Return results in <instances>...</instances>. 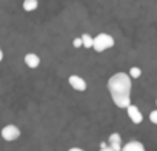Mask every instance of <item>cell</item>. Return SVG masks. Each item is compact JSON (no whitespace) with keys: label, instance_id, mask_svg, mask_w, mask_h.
Segmentation results:
<instances>
[{"label":"cell","instance_id":"2e32d148","mask_svg":"<svg viewBox=\"0 0 157 151\" xmlns=\"http://www.w3.org/2000/svg\"><path fill=\"white\" fill-rule=\"evenodd\" d=\"M103 146H108V143H106V142H102V143H100V148H103Z\"/></svg>","mask_w":157,"mask_h":151},{"label":"cell","instance_id":"52a82bcc","mask_svg":"<svg viewBox=\"0 0 157 151\" xmlns=\"http://www.w3.org/2000/svg\"><path fill=\"white\" fill-rule=\"evenodd\" d=\"M25 63H26L28 68L36 69V68L40 65V57H39L37 54H34V52H28V54L25 56Z\"/></svg>","mask_w":157,"mask_h":151},{"label":"cell","instance_id":"4fadbf2b","mask_svg":"<svg viewBox=\"0 0 157 151\" xmlns=\"http://www.w3.org/2000/svg\"><path fill=\"white\" fill-rule=\"evenodd\" d=\"M72 45H74V48H80V46H83V43H82V37H77V39H74Z\"/></svg>","mask_w":157,"mask_h":151},{"label":"cell","instance_id":"5bb4252c","mask_svg":"<svg viewBox=\"0 0 157 151\" xmlns=\"http://www.w3.org/2000/svg\"><path fill=\"white\" fill-rule=\"evenodd\" d=\"M99 151H114V149H113V148H111V146L108 145V146H103V148H100Z\"/></svg>","mask_w":157,"mask_h":151},{"label":"cell","instance_id":"ac0fdd59","mask_svg":"<svg viewBox=\"0 0 157 151\" xmlns=\"http://www.w3.org/2000/svg\"><path fill=\"white\" fill-rule=\"evenodd\" d=\"M155 105H157V100H155Z\"/></svg>","mask_w":157,"mask_h":151},{"label":"cell","instance_id":"9c48e42d","mask_svg":"<svg viewBox=\"0 0 157 151\" xmlns=\"http://www.w3.org/2000/svg\"><path fill=\"white\" fill-rule=\"evenodd\" d=\"M39 6V2L37 0H23V10L26 13H31V11H36Z\"/></svg>","mask_w":157,"mask_h":151},{"label":"cell","instance_id":"3957f363","mask_svg":"<svg viewBox=\"0 0 157 151\" xmlns=\"http://www.w3.org/2000/svg\"><path fill=\"white\" fill-rule=\"evenodd\" d=\"M0 134H2V137H3L6 142H13V140H17V139L20 137V130H19L16 125H6V126L2 128Z\"/></svg>","mask_w":157,"mask_h":151},{"label":"cell","instance_id":"7c38bea8","mask_svg":"<svg viewBox=\"0 0 157 151\" xmlns=\"http://www.w3.org/2000/svg\"><path fill=\"white\" fill-rule=\"evenodd\" d=\"M149 120H151L152 123H155V125H157V110H154V111H151V113H149Z\"/></svg>","mask_w":157,"mask_h":151},{"label":"cell","instance_id":"ba28073f","mask_svg":"<svg viewBox=\"0 0 157 151\" xmlns=\"http://www.w3.org/2000/svg\"><path fill=\"white\" fill-rule=\"evenodd\" d=\"M120 151H145V146L142 142H137V140H131L128 143H125L122 146Z\"/></svg>","mask_w":157,"mask_h":151},{"label":"cell","instance_id":"9a60e30c","mask_svg":"<svg viewBox=\"0 0 157 151\" xmlns=\"http://www.w3.org/2000/svg\"><path fill=\"white\" fill-rule=\"evenodd\" d=\"M68 151H83L82 148H71V149H68Z\"/></svg>","mask_w":157,"mask_h":151},{"label":"cell","instance_id":"277c9868","mask_svg":"<svg viewBox=\"0 0 157 151\" xmlns=\"http://www.w3.org/2000/svg\"><path fill=\"white\" fill-rule=\"evenodd\" d=\"M68 83H69L75 91H85V90L88 88L85 79H82L80 76H75V74H72V76H69V77H68Z\"/></svg>","mask_w":157,"mask_h":151},{"label":"cell","instance_id":"5b68a950","mask_svg":"<svg viewBox=\"0 0 157 151\" xmlns=\"http://www.w3.org/2000/svg\"><path fill=\"white\" fill-rule=\"evenodd\" d=\"M126 111H128V117L131 119V122H132V123H136V125L142 123V120H143V116H142L140 110H139L136 105H132V103H131V105L126 108Z\"/></svg>","mask_w":157,"mask_h":151},{"label":"cell","instance_id":"30bf717a","mask_svg":"<svg viewBox=\"0 0 157 151\" xmlns=\"http://www.w3.org/2000/svg\"><path fill=\"white\" fill-rule=\"evenodd\" d=\"M82 43H83L85 48H93V45H94V37H91L90 34H83V36H82Z\"/></svg>","mask_w":157,"mask_h":151},{"label":"cell","instance_id":"8992f818","mask_svg":"<svg viewBox=\"0 0 157 151\" xmlns=\"http://www.w3.org/2000/svg\"><path fill=\"white\" fill-rule=\"evenodd\" d=\"M108 145L114 149V151H120L122 149V137L119 133H113L108 139Z\"/></svg>","mask_w":157,"mask_h":151},{"label":"cell","instance_id":"7a4b0ae2","mask_svg":"<svg viewBox=\"0 0 157 151\" xmlns=\"http://www.w3.org/2000/svg\"><path fill=\"white\" fill-rule=\"evenodd\" d=\"M113 46H114V39H113L109 34L100 33V34H97V36L94 37V45H93V48H94L96 52H103V51H106V49H109V48H113Z\"/></svg>","mask_w":157,"mask_h":151},{"label":"cell","instance_id":"8fae6325","mask_svg":"<svg viewBox=\"0 0 157 151\" xmlns=\"http://www.w3.org/2000/svg\"><path fill=\"white\" fill-rule=\"evenodd\" d=\"M128 74L131 76V79H139L140 76H142V69L137 68V66H132V68H129V72Z\"/></svg>","mask_w":157,"mask_h":151},{"label":"cell","instance_id":"e0dca14e","mask_svg":"<svg viewBox=\"0 0 157 151\" xmlns=\"http://www.w3.org/2000/svg\"><path fill=\"white\" fill-rule=\"evenodd\" d=\"M3 60V52H2V49H0V62Z\"/></svg>","mask_w":157,"mask_h":151},{"label":"cell","instance_id":"6da1fadb","mask_svg":"<svg viewBox=\"0 0 157 151\" xmlns=\"http://www.w3.org/2000/svg\"><path fill=\"white\" fill-rule=\"evenodd\" d=\"M131 76L126 72H116L108 80V90L113 102L119 108H128L131 105Z\"/></svg>","mask_w":157,"mask_h":151}]
</instances>
